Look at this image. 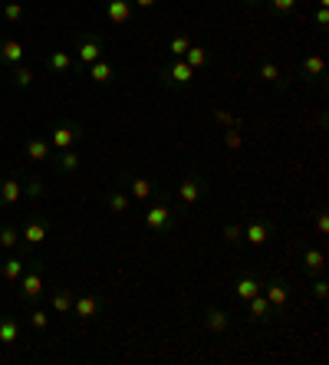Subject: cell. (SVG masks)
Wrapping results in <instances>:
<instances>
[{
  "mask_svg": "<svg viewBox=\"0 0 329 365\" xmlns=\"http://www.w3.org/2000/svg\"><path fill=\"white\" fill-rule=\"evenodd\" d=\"M106 56V40L99 33H83L79 37V46H76V73H86V66H92L96 60Z\"/></svg>",
  "mask_w": 329,
  "mask_h": 365,
  "instance_id": "6da1fadb",
  "label": "cell"
},
{
  "mask_svg": "<svg viewBox=\"0 0 329 365\" xmlns=\"http://www.w3.org/2000/svg\"><path fill=\"white\" fill-rule=\"evenodd\" d=\"M194 69H191L185 60H168V63L162 66V73H158V79H162L164 89H188L191 83H194Z\"/></svg>",
  "mask_w": 329,
  "mask_h": 365,
  "instance_id": "7a4b0ae2",
  "label": "cell"
},
{
  "mask_svg": "<svg viewBox=\"0 0 329 365\" xmlns=\"http://www.w3.org/2000/svg\"><path fill=\"white\" fill-rule=\"evenodd\" d=\"M17 283H20V300L24 303H37L47 293V280H43V270L37 264L30 266V270H24V277L17 280Z\"/></svg>",
  "mask_w": 329,
  "mask_h": 365,
  "instance_id": "3957f363",
  "label": "cell"
},
{
  "mask_svg": "<svg viewBox=\"0 0 329 365\" xmlns=\"http://www.w3.org/2000/svg\"><path fill=\"white\" fill-rule=\"evenodd\" d=\"M102 309H106V296H99V293H79L76 300H73V309H69V313L76 316L79 323H89V319H96Z\"/></svg>",
  "mask_w": 329,
  "mask_h": 365,
  "instance_id": "277c9868",
  "label": "cell"
},
{
  "mask_svg": "<svg viewBox=\"0 0 329 365\" xmlns=\"http://www.w3.org/2000/svg\"><path fill=\"white\" fill-rule=\"evenodd\" d=\"M204 194H208V181H204L201 175H188L181 185H178V204L188 211V207H194V204L201 201Z\"/></svg>",
  "mask_w": 329,
  "mask_h": 365,
  "instance_id": "5b68a950",
  "label": "cell"
},
{
  "mask_svg": "<svg viewBox=\"0 0 329 365\" xmlns=\"http://www.w3.org/2000/svg\"><path fill=\"white\" fill-rule=\"evenodd\" d=\"M79 139H83V122H60L50 132V148H56V151L73 148Z\"/></svg>",
  "mask_w": 329,
  "mask_h": 365,
  "instance_id": "8992f818",
  "label": "cell"
},
{
  "mask_svg": "<svg viewBox=\"0 0 329 365\" xmlns=\"http://www.w3.org/2000/svg\"><path fill=\"white\" fill-rule=\"evenodd\" d=\"M145 227L152 234H171V207L164 201H155L149 211H145Z\"/></svg>",
  "mask_w": 329,
  "mask_h": 365,
  "instance_id": "52a82bcc",
  "label": "cell"
},
{
  "mask_svg": "<svg viewBox=\"0 0 329 365\" xmlns=\"http://www.w3.org/2000/svg\"><path fill=\"white\" fill-rule=\"evenodd\" d=\"M267 296V303L273 306V313H280L287 303H290V296H293V290H290V283L287 280H280V277H273V280H267L264 283V290H260Z\"/></svg>",
  "mask_w": 329,
  "mask_h": 365,
  "instance_id": "ba28073f",
  "label": "cell"
},
{
  "mask_svg": "<svg viewBox=\"0 0 329 365\" xmlns=\"http://www.w3.org/2000/svg\"><path fill=\"white\" fill-rule=\"evenodd\" d=\"M257 79H264L267 86H273L277 92H283V89H290V76L283 73V66L273 63V60H264V63L257 66Z\"/></svg>",
  "mask_w": 329,
  "mask_h": 365,
  "instance_id": "9c48e42d",
  "label": "cell"
},
{
  "mask_svg": "<svg viewBox=\"0 0 329 365\" xmlns=\"http://www.w3.org/2000/svg\"><path fill=\"white\" fill-rule=\"evenodd\" d=\"M47 237H50V224H47L43 217H30V221L20 227V244H26V247H40Z\"/></svg>",
  "mask_w": 329,
  "mask_h": 365,
  "instance_id": "30bf717a",
  "label": "cell"
},
{
  "mask_svg": "<svg viewBox=\"0 0 329 365\" xmlns=\"http://www.w3.org/2000/svg\"><path fill=\"white\" fill-rule=\"evenodd\" d=\"M273 234H277V227L270 224V221H264V217H257V221H251V224L244 227V244H251V247H264Z\"/></svg>",
  "mask_w": 329,
  "mask_h": 365,
  "instance_id": "8fae6325",
  "label": "cell"
},
{
  "mask_svg": "<svg viewBox=\"0 0 329 365\" xmlns=\"http://www.w3.org/2000/svg\"><path fill=\"white\" fill-rule=\"evenodd\" d=\"M201 326L214 336H224L230 329V313L221 309V306H204V316H201Z\"/></svg>",
  "mask_w": 329,
  "mask_h": 365,
  "instance_id": "7c38bea8",
  "label": "cell"
},
{
  "mask_svg": "<svg viewBox=\"0 0 329 365\" xmlns=\"http://www.w3.org/2000/svg\"><path fill=\"white\" fill-rule=\"evenodd\" d=\"M260 290H264V280L257 277L253 270H244L241 277H237V283H234V296H237L241 303H247L251 296H257Z\"/></svg>",
  "mask_w": 329,
  "mask_h": 365,
  "instance_id": "4fadbf2b",
  "label": "cell"
},
{
  "mask_svg": "<svg viewBox=\"0 0 329 365\" xmlns=\"http://www.w3.org/2000/svg\"><path fill=\"white\" fill-rule=\"evenodd\" d=\"M24 56H26V50H24V43H20V40H13V37L0 40V66L13 69V66L24 63Z\"/></svg>",
  "mask_w": 329,
  "mask_h": 365,
  "instance_id": "5bb4252c",
  "label": "cell"
},
{
  "mask_svg": "<svg viewBox=\"0 0 329 365\" xmlns=\"http://www.w3.org/2000/svg\"><path fill=\"white\" fill-rule=\"evenodd\" d=\"M126 188H128V198H135V201H152L158 194V185L152 178H126Z\"/></svg>",
  "mask_w": 329,
  "mask_h": 365,
  "instance_id": "9a60e30c",
  "label": "cell"
},
{
  "mask_svg": "<svg viewBox=\"0 0 329 365\" xmlns=\"http://www.w3.org/2000/svg\"><path fill=\"white\" fill-rule=\"evenodd\" d=\"M323 76H326V60L319 53H310L303 63H300V79L303 83H319Z\"/></svg>",
  "mask_w": 329,
  "mask_h": 365,
  "instance_id": "2e32d148",
  "label": "cell"
},
{
  "mask_svg": "<svg viewBox=\"0 0 329 365\" xmlns=\"http://www.w3.org/2000/svg\"><path fill=\"white\" fill-rule=\"evenodd\" d=\"M135 17L132 0H106V20L109 24H128Z\"/></svg>",
  "mask_w": 329,
  "mask_h": 365,
  "instance_id": "e0dca14e",
  "label": "cell"
},
{
  "mask_svg": "<svg viewBox=\"0 0 329 365\" xmlns=\"http://www.w3.org/2000/svg\"><path fill=\"white\" fill-rule=\"evenodd\" d=\"M24 155L30 162H47L53 158V148H50V139H43V135H30L24 142Z\"/></svg>",
  "mask_w": 329,
  "mask_h": 365,
  "instance_id": "ac0fdd59",
  "label": "cell"
},
{
  "mask_svg": "<svg viewBox=\"0 0 329 365\" xmlns=\"http://www.w3.org/2000/svg\"><path fill=\"white\" fill-rule=\"evenodd\" d=\"M20 198H24V181L20 178H0V204L13 207V204H20Z\"/></svg>",
  "mask_w": 329,
  "mask_h": 365,
  "instance_id": "d6986e66",
  "label": "cell"
},
{
  "mask_svg": "<svg viewBox=\"0 0 329 365\" xmlns=\"http://www.w3.org/2000/svg\"><path fill=\"white\" fill-rule=\"evenodd\" d=\"M303 270H306V277H319V273L326 270V251H323V247H306Z\"/></svg>",
  "mask_w": 329,
  "mask_h": 365,
  "instance_id": "ffe728a7",
  "label": "cell"
},
{
  "mask_svg": "<svg viewBox=\"0 0 329 365\" xmlns=\"http://www.w3.org/2000/svg\"><path fill=\"white\" fill-rule=\"evenodd\" d=\"M247 313H251L253 323H270V319H273V306L267 303L264 293H257V296L247 300Z\"/></svg>",
  "mask_w": 329,
  "mask_h": 365,
  "instance_id": "44dd1931",
  "label": "cell"
},
{
  "mask_svg": "<svg viewBox=\"0 0 329 365\" xmlns=\"http://www.w3.org/2000/svg\"><path fill=\"white\" fill-rule=\"evenodd\" d=\"M86 73H89V79H92L96 86H109V83L115 79V66L102 56V60H96L92 66H86Z\"/></svg>",
  "mask_w": 329,
  "mask_h": 365,
  "instance_id": "7402d4cb",
  "label": "cell"
},
{
  "mask_svg": "<svg viewBox=\"0 0 329 365\" xmlns=\"http://www.w3.org/2000/svg\"><path fill=\"white\" fill-rule=\"evenodd\" d=\"M73 66H76V60H73V53H63V50H53V53H47V69H50V73L63 76V73H69Z\"/></svg>",
  "mask_w": 329,
  "mask_h": 365,
  "instance_id": "603a6c76",
  "label": "cell"
},
{
  "mask_svg": "<svg viewBox=\"0 0 329 365\" xmlns=\"http://www.w3.org/2000/svg\"><path fill=\"white\" fill-rule=\"evenodd\" d=\"M0 342L3 346L20 342V319L17 316H0Z\"/></svg>",
  "mask_w": 329,
  "mask_h": 365,
  "instance_id": "cb8c5ba5",
  "label": "cell"
},
{
  "mask_svg": "<svg viewBox=\"0 0 329 365\" xmlns=\"http://www.w3.org/2000/svg\"><path fill=\"white\" fill-rule=\"evenodd\" d=\"M73 300H76V293L73 290H53L50 293V313L66 316L69 309H73Z\"/></svg>",
  "mask_w": 329,
  "mask_h": 365,
  "instance_id": "d4e9b609",
  "label": "cell"
},
{
  "mask_svg": "<svg viewBox=\"0 0 329 365\" xmlns=\"http://www.w3.org/2000/svg\"><path fill=\"white\" fill-rule=\"evenodd\" d=\"M24 270H26V264H24V257H7L3 264H0V277L7 280V283H17V280L24 277Z\"/></svg>",
  "mask_w": 329,
  "mask_h": 365,
  "instance_id": "484cf974",
  "label": "cell"
},
{
  "mask_svg": "<svg viewBox=\"0 0 329 365\" xmlns=\"http://www.w3.org/2000/svg\"><path fill=\"white\" fill-rule=\"evenodd\" d=\"M50 162L56 164L60 171H66V175H69V171H79L83 158H79V151H76V148H63L60 155H56V158H50Z\"/></svg>",
  "mask_w": 329,
  "mask_h": 365,
  "instance_id": "4316f807",
  "label": "cell"
},
{
  "mask_svg": "<svg viewBox=\"0 0 329 365\" xmlns=\"http://www.w3.org/2000/svg\"><path fill=\"white\" fill-rule=\"evenodd\" d=\"M181 60H185V63H188L191 69L198 73V69H204V66L211 63V53L204 50V46H194V43H191V46H188V53H185Z\"/></svg>",
  "mask_w": 329,
  "mask_h": 365,
  "instance_id": "83f0119b",
  "label": "cell"
},
{
  "mask_svg": "<svg viewBox=\"0 0 329 365\" xmlns=\"http://www.w3.org/2000/svg\"><path fill=\"white\" fill-rule=\"evenodd\" d=\"M106 204H109V211H112V214H126L128 204H132V198H128L122 188H112L109 194H106Z\"/></svg>",
  "mask_w": 329,
  "mask_h": 365,
  "instance_id": "f1b7e54d",
  "label": "cell"
},
{
  "mask_svg": "<svg viewBox=\"0 0 329 365\" xmlns=\"http://www.w3.org/2000/svg\"><path fill=\"white\" fill-rule=\"evenodd\" d=\"M33 79H37V76H33V69H30V66H24V63L10 69V83L17 89H30V86H33Z\"/></svg>",
  "mask_w": 329,
  "mask_h": 365,
  "instance_id": "f546056e",
  "label": "cell"
},
{
  "mask_svg": "<svg viewBox=\"0 0 329 365\" xmlns=\"http://www.w3.org/2000/svg\"><path fill=\"white\" fill-rule=\"evenodd\" d=\"M0 247L3 251H17L20 247V227H13V224L0 227Z\"/></svg>",
  "mask_w": 329,
  "mask_h": 365,
  "instance_id": "4dcf8cb0",
  "label": "cell"
},
{
  "mask_svg": "<svg viewBox=\"0 0 329 365\" xmlns=\"http://www.w3.org/2000/svg\"><path fill=\"white\" fill-rule=\"evenodd\" d=\"M188 46H191V37H188V33H178V37L168 40V53H171V60H181V56L188 53Z\"/></svg>",
  "mask_w": 329,
  "mask_h": 365,
  "instance_id": "1f68e13d",
  "label": "cell"
},
{
  "mask_svg": "<svg viewBox=\"0 0 329 365\" xmlns=\"http://www.w3.org/2000/svg\"><path fill=\"white\" fill-rule=\"evenodd\" d=\"M221 237H224V244H230V247H241L244 244V227L241 224H224L221 227Z\"/></svg>",
  "mask_w": 329,
  "mask_h": 365,
  "instance_id": "d6a6232c",
  "label": "cell"
},
{
  "mask_svg": "<svg viewBox=\"0 0 329 365\" xmlns=\"http://www.w3.org/2000/svg\"><path fill=\"white\" fill-rule=\"evenodd\" d=\"M264 3L277 13V17H290V13L300 7V0H264Z\"/></svg>",
  "mask_w": 329,
  "mask_h": 365,
  "instance_id": "836d02e7",
  "label": "cell"
},
{
  "mask_svg": "<svg viewBox=\"0 0 329 365\" xmlns=\"http://www.w3.org/2000/svg\"><path fill=\"white\" fill-rule=\"evenodd\" d=\"M3 20H7V24H20V20H24V7H20L17 0H7V3H3Z\"/></svg>",
  "mask_w": 329,
  "mask_h": 365,
  "instance_id": "e575fe53",
  "label": "cell"
},
{
  "mask_svg": "<svg viewBox=\"0 0 329 365\" xmlns=\"http://www.w3.org/2000/svg\"><path fill=\"white\" fill-rule=\"evenodd\" d=\"M224 145H228L230 151H237L244 145V135H241V128H224Z\"/></svg>",
  "mask_w": 329,
  "mask_h": 365,
  "instance_id": "d590c367",
  "label": "cell"
},
{
  "mask_svg": "<svg viewBox=\"0 0 329 365\" xmlns=\"http://www.w3.org/2000/svg\"><path fill=\"white\" fill-rule=\"evenodd\" d=\"M30 323H33V329H40V332H43V329L50 326V313H47L43 306H37V309L30 313Z\"/></svg>",
  "mask_w": 329,
  "mask_h": 365,
  "instance_id": "8d00e7d4",
  "label": "cell"
},
{
  "mask_svg": "<svg viewBox=\"0 0 329 365\" xmlns=\"http://www.w3.org/2000/svg\"><path fill=\"white\" fill-rule=\"evenodd\" d=\"M40 194H43V181H40V178H30V181H24V198H33V201H37Z\"/></svg>",
  "mask_w": 329,
  "mask_h": 365,
  "instance_id": "74e56055",
  "label": "cell"
},
{
  "mask_svg": "<svg viewBox=\"0 0 329 365\" xmlns=\"http://www.w3.org/2000/svg\"><path fill=\"white\" fill-rule=\"evenodd\" d=\"M313 296H317V300H326V296H329V283L323 280V273H319L317 283H313Z\"/></svg>",
  "mask_w": 329,
  "mask_h": 365,
  "instance_id": "f35d334b",
  "label": "cell"
},
{
  "mask_svg": "<svg viewBox=\"0 0 329 365\" xmlns=\"http://www.w3.org/2000/svg\"><path fill=\"white\" fill-rule=\"evenodd\" d=\"M317 234H319V237H326V234H329V217H326V211H317Z\"/></svg>",
  "mask_w": 329,
  "mask_h": 365,
  "instance_id": "ab89813d",
  "label": "cell"
},
{
  "mask_svg": "<svg viewBox=\"0 0 329 365\" xmlns=\"http://www.w3.org/2000/svg\"><path fill=\"white\" fill-rule=\"evenodd\" d=\"M326 24H329V10H326V7H319V10H317V26H319V30H326Z\"/></svg>",
  "mask_w": 329,
  "mask_h": 365,
  "instance_id": "60d3db41",
  "label": "cell"
},
{
  "mask_svg": "<svg viewBox=\"0 0 329 365\" xmlns=\"http://www.w3.org/2000/svg\"><path fill=\"white\" fill-rule=\"evenodd\" d=\"M132 7H139V10H152V7H158V0H132Z\"/></svg>",
  "mask_w": 329,
  "mask_h": 365,
  "instance_id": "b9f144b4",
  "label": "cell"
},
{
  "mask_svg": "<svg viewBox=\"0 0 329 365\" xmlns=\"http://www.w3.org/2000/svg\"><path fill=\"white\" fill-rule=\"evenodd\" d=\"M244 3H247V7H260L264 0H244Z\"/></svg>",
  "mask_w": 329,
  "mask_h": 365,
  "instance_id": "7bdbcfd3",
  "label": "cell"
},
{
  "mask_svg": "<svg viewBox=\"0 0 329 365\" xmlns=\"http://www.w3.org/2000/svg\"><path fill=\"white\" fill-rule=\"evenodd\" d=\"M317 3H319V7H329V0H317Z\"/></svg>",
  "mask_w": 329,
  "mask_h": 365,
  "instance_id": "ee69618b",
  "label": "cell"
},
{
  "mask_svg": "<svg viewBox=\"0 0 329 365\" xmlns=\"http://www.w3.org/2000/svg\"><path fill=\"white\" fill-rule=\"evenodd\" d=\"M0 3H7V0H0Z\"/></svg>",
  "mask_w": 329,
  "mask_h": 365,
  "instance_id": "f6af8a7d",
  "label": "cell"
}]
</instances>
